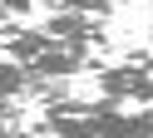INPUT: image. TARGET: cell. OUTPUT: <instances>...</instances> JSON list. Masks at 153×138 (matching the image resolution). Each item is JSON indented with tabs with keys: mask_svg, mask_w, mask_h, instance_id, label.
I'll return each instance as SVG.
<instances>
[{
	"mask_svg": "<svg viewBox=\"0 0 153 138\" xmlns=\"http://www.w3.org/2000/svg\"><path fill=\"white\" fill-rule=\"evenodd\" d=\"M0 49H5L30 79H69V74H79V69H94L89 45L59 39V35H50V30L0 25Z\"/></svg>",
	"mask_w": 153,
	"mask_h": 138,
	"instance_id": "obj_1",
	"label": "cell"
},
{
	"mask_svg": "<svg viewBox=\"0 0 153 138\" xmlns=\"http://www.w3.org/2000/svg\"><path fill=\"white\" fill-rule=\"evenodd\" d=\"M99 99L119 108H153V54H128L99 69Z\"/></svg>",
	"mask_w": 153,
	"mask_h": 138,
	"instance_id": "obj_2",
	"label": "cell"
},
{
	"mask_svg": "<svg viewBox=\"0 0 153 138\" xmlns=\"http://www.w3.org/2000/svg\"><path fill=\"white\" fill-rule=\"evenodd\" d=\"M50 15H94V20H109L114 15V0H45Z\"/></svg>",
	"mask_w": 153,
	"mask_h": 138,
	"instance_id": "obj_3",
	"label": "cell"
},
{
	"mask_svg": "<svg viewBox=\"0 0 153 138\" xmlns=\"http://www.w3.org/2000/svg\"><path fill=\"white\" fill-rule=\"evenodd\" d=\"M30 5H35V0H0V25L25 20V15H30Z\"/></svg>",
	"mask_w": 153,
	"mask_h": 138,
	"instance_id": "obj_4",
	"label": "cell"
},
{
	"mask_svg": "<svg viewBox=\"0 0 153 138\" xmlns=\"http://www.w3.org/2000/svg\"><path fill=\"white\" fill-rule=\"evenodd\" d=\"M20 133H25L20 114H15V118H0V138H20Z\"/></svg>",
	"mask_w": 153,
	"mask_h": 138,
	"instance_id": "obj_5",
	"label": "cell"
}]
</instances>
